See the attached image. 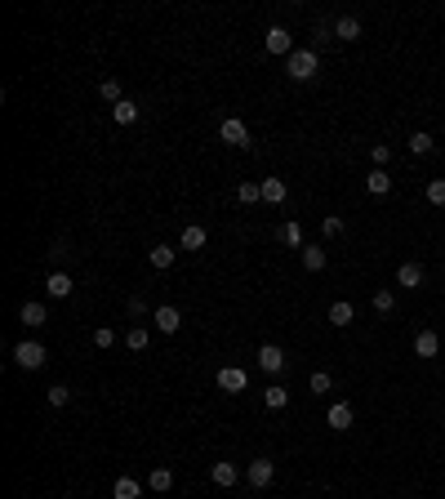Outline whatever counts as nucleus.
I'll return each instance as SVG.
<instances>
[{
    "mask_svg": "<svg viewBox=\"0 0 445 499\" xmlns=\"http://www.w3.org/2000/svg\"><path fill=\"white\" fill-rule=\"evenodd\" d=\"M259 370L281 374V370H285V352H281L276 343H263V348H259Z\"/></svg>",
    "mask_w": 445,
    "mask_h": 499,
    "instance_id": "obj_8",
    "label": "nucleus"
},
{
    "mask_svg": "<svg viewBox=\"0 0 445 499\" xmlns=\"http://www.w3.org/2000/svg\"><path fill=\"white\" fill-rule=\"evenodd\" d=\"M334 36L338 41H361V18H352V14L334 18Z\"/></svg>",
    "mask_w": 445,
    "mask_h": 499,
    "instance_id": "obj_15",
    "label": "nucleus"
},
{
    "mask_svg": "<svg viewBox=\"0 0 445 499\" xmlns=\"http://www.w3.org/2000/svg\"><path fill=\"white\" fill-rule=\"evenodd\" d=\"M147 343H151V335L143 330V326H129V335H125V348H129V352H143Z\"/></svg>",
    "mask_w": 445,
    "mask_h": 499,
    "instance_id": "obj_24",
    "label": "nucleus"
},
{
    "mask_svg": "<svg viewBox=\"0 0 445 499\" xmlns=\"http://www.w3.org/2000/svg\"><path fill=\"white\" fill-rule=\"evenodd\" d=\"M365 187H370V192H374V196H387V192H392V178H387V174H383V169H374V174H370V178H365Z\"/></svg>",
    "mask_w": 445,
    "mask_h": 499,
    "instance_id": "obj_26",
    "label": "nucleus"
},
{
    "mask_svg": "<svg viewBox=\"0 0 445 499\" xmlns=\"http://www.w3.org/2000/svg\"><path fill=\"white\" fill-rule=\"evenodd\" d=\"M111 499H143V486H138L134 477H116V486H111Z\"/></svg>",
    "mask_w": 445,
    "mask_h": 499,
    "instance_id": "obj_19",
    "label": "nucleus"
},
{
    "mask_svg": "<svg viewBox=\"0 0 445 499\" xmlns=\"http://www.w3.org/2000/svg\"><path fill=\"white\" fill-rule=\"evenodd\" d=\"M370 156H374V165L383 169L387 161H392V147H387V143H374V147H370Z\"/></svg>",
    "mask_w": 445,
    "mask_h": 499,
    "instance_id": "obj_37",
    "label": "nucleus"
},
{
    "mask_svg": "<svg viewBox=\"0 0 445 499\" xmlns=\"http://www.w3.org/2000/svg\"><path fill=\"white\" fill-rule=\"evenodd\" d=\"M151 321H156L160 335H174L178 326H183V312H178L174 304H165V308H156V312H151Z\"/></svg>",
    "mask_w": 445,
    "mask_h": 499,
    "instance_id": "obj_7",
    "label": "nucleus"
},
{
    "mask_svg": "<svg viewBox=\"0 0 445 499\" xmlns=\"http://www.w3.org/2000/svg\"><path fill=\"white\" fill-rule=\"evenodd\" d=\"M245 477H250V486L254 491H268L272 486V477H276V464H272V459H250V468H245Z\"/></svg>",
    "mask_w": 445,
    "mask_h": 499,
    "instance_id": "obj_4",
    "label": "nucleus"
},
{
    "mask_svg": "<svg viewBox=\"0 0 445 499\" xmlns=\"http://www.w3.org/2000/svg\"><path fill=\"white\" fill-rule=\"evenodd\" d=\"M352 321H356V308L347 304V299H338V304H329V326H338V330H347Z\"/></svg>",
    "mask_w": 445,
    "mask_h": 499,
    "instance_id": "obj_13",
    "label": "nucleus"
},
{
    "mask_svg": "<svg viewBox=\"0 0 445 499\" xmlns=\"http://www.w3.org/2000/svg\"><path fill=\"white\" fill-rule=\"evenodd\" d=\"M414 352H419V357H437L441 352V335L437 330H419V335H414Z\"/></svg>",
    "mask_w": 445,
    "mask_h": 499,
    "instance_id": "obj_14",
    "label": "nucleus"
},
{
    "mask_svg": "<svg viewBox=\"0 0 445 499\" xmlns=\"http://www.w3.org/2000/svg\"><path fill=\"white\" fill-rule=\"evenodd\" d=\"M343 228H347V223L338 219V214H329V219L321 223V232H325V237H343Z\"/></svg>",
    "mask_w": 445,
    "mask_h": 499,
    "instance_id": "obj_34",
    "label": "nucleus"
},
{
    "mask_svg": "<svg viewBox=\"0 0 445 499\" xmlns=\"http://www.w3.org/2000/svg\"><path fill=\"white\" fill-rule=\"evenodd\" d=\"M151 312H156V308H147V299H143V295L129 299V317H151Z\"/></svg>",
    "mask_w": 445,
    "mask_h": 499,
    "instance_id": "obj_36",
    "label": "nucleus"
},
{
    "mask_svg": "<svg viewBox=\"0 0 445 499\" xmlns=\"http://www.w3.org/2000/svg\"><path fill=\"white\" fill-rule=\"evenodd\" d=\"M316 67H321L316 50H294V54L285 59V72H290L294 81H312V76H316Z\"/></svg>",
    "mask_w": 445,
    "mask_h": 499,
    "instance_id": "obj_1",
    "label": "nucleus"
},
{
    "mask_svg": "<svg viewBox=\"0 0 445 499\" xmlns=\"http://www.w3.org/2000/svg\"><path fill=\"white\" fill-rule=\"evenodd\" d=\"M245 383H250L245 365H223V370H219V388L223 392H245Z\"/></svg>",
    "mask_w": 445,
    "mask_h": 499,
    "instance_id": "obj_6",
    "label": "nucleus"
},
{
    "mask_svg": "<svg viewBox=\"0 0 445 499\" xmlns=\"http://www.w3.org/2000/svg\"><path fill=\"white\" fill-rule=\"evenodd\" d=\"M281 241L294 246V250H303V228H299V223H285V228H281Z\"/></svg>",
    "mask_w": 445,
    "mask_h": 499,
    "instance_id": "obj_31",
    "label": "nucleus"
},
{
    "mask_svg": "<svg viewBox=\"0 0 445 499\" xmlns=\"http://www.w3.org/2000/svg\"><path fill=\"white\" fill-rule=\"evenodd\" d=\"M423 277H428L423 263H401V268H396V286H405V290H419Z\"/></svg>",
    "mask_w": 445,
    "mask_h": 499,
    "instance_id": "obj_10",
    "label": "nucleus"
},
{
    "mask_svg": "<svg viewBox=\"0 0 445 499\" xmlns=\"http://www.w3.org/2000/svg\"><path fill=\"white\" fill-rule=\"evenodd\" d=\"M432 147H437V143H432V134H423V129H419V134H410V152L414 156H428Z\"/></svg>",
    "mask_w": 445,
    "mask_h": 499,
    "instance_id": "obj_29",
    "label": "nucleus"
},
{
    "mask_svg": "<svg viewBox=\"0 0 445 499\" xmlns=\"http://www.w3.org/2000/svg\"><path fill=\"white\" fill-rule=\"evenodd\" d=\"M236 201H241V205L263 201V183H241V187H236Z\"/></svg>",
    "mask_w": 445,
    "mask_h": 499,
    "instance_id": "obj_27",
    "label": "nucleus"
},
{
    "mask_svg": "<svg viewBox=\"0 0 445 499\" xmlns=\"http://www.w3.org/2000/svg\"><path fill=\"white\" fill-rule=\"evenodd\" d=\"M329 388H334V379H329L325 370H316V374H312V392H329Z\"/></svg>",
    "mask_w": 445,
    "mask_h": 499,
    "instance_id": "obj_38",
    "label": "nucleus"
},
{
    "mask_svg": "<svg viewBox=\"0 0 445 499\" xmlns=\"http://www.w3.org/2000/svg\"><path fill=\"white\" fill-rule=\"evenodd\" d=\"M178 246H183V250H205V228H196V223H192V228H183V241H178Z\"/></svg>",
    "mask_w": 445,
    "mask_h": 499,
    "instance_id": "obj_25",
    "label": "nucleus"
},
{
    "mask_svg": "<svg viewBox=\"0 0 445 499\" xmlns=\"http://www.w3.org/2000/svg\"><path fill=\"white\" fill-rule=\"evenodd\" d=\"M116 343V330H111V326H98V330H94V348H111Z\"/></svg>",
    "mask_w": 445,
    "mask_h": 499,
    "instance_id": "obj_33",
    "label": "nucleus"
},
{
    "mask_svg": "<svg viewBox=\"0 0 445 499\" xmlns=\"http://www.w3.org/2000/svg\"><path fill=\"white\" fill-rule=\"evenodd\" d=\"M45 361H50V352H45V343H36V339H23V343L14 348V365H23V370H41Z\"/></svg>",
    "mask_w": 445,
    "mask_h": 499,
    "instance_id": "obj_2",
    "label": "nucleus"
},
{
    "mask_svg": "<svg viewBox=\"0 0 445 499\" xmlns=\"http://www.w3.org/2000/svg\"><path fill=\"white\" fill-rule=\"evenodd\" d=\"M210 477H214V486H236V482H241V468H236V464H227V459H219Z\"/></svg>",
    "mask_w": 445,
    "mask_h": 499,
    "instance_id": "obj_17",
    "label": "nucleus"
},
{
    "mask_svg": "<svg viewBox=\"0 0 445 499\" xmlns=\"http://www.w3.org/2000/svg\"><path fill=\"white\" fill-rule=\"evenodd\" d=\"M98 98L102 103H111V107H116V103H125V94H120V81H98Z\"/></svg>",
    "mask_w": 445,
    "mask_h": 499,
    "instance_id": "obj_23",
    "label": "nucleus"
},
{
    "mask_svg": "<svg viewBox=\"0 0 445 499\" xmlns=\"http://www.w3.org/2000/svg\"><path fill=\"white\" fill-rule=\"evenodd\" d=\"M72 277H67V272H50V277H45V295H50V299H67L72 295Z\"/></svg>",
    "mask_w": 445,
    "mask_h": 499,
    "instance_id": "obj_12",
    "label": "nucleus"
},
{
    "mask_svg": "<svg viewBox=\"0 0 445 499\" xmlns=\"http://www.w3.org/2000/svg\"><path fill=\"white\" fill-rule=\"evenodd\" d=\"M111 120H116V125H134V120H138V107H134V98L116 103V107H111Z\"/></svg>",
    "mask_w": 445,
    "mask_h": 499,
    "instance_id": "obj_21",
    "label": "nucleus"
},
{
    "mask_svg": "<svg viewBox=\"0 0 445 499\" xmlns=\"http://www.w3.org/2000/svg\"><path fill=\"white\" fill-rule=\"evenodd\" d=\"M263 406H268V410H285L290 406V392L281 388V383H272V388H263Z\"/></svg>",
    "mask_w": 445,
    "mask_h": 499,
    "instance_id": "obj_20",
    "label": "nucleus"
},
{
    "mask_svg": "<svg viewBox=\"0 0 445 499\" xmlns=\"http://www.w3.org/2000/svg\"><path fill=\"white\" fill-rule=\"evenodd\" d=\"M325 263H329V254L321 246H303V268L307 272H325Z\"/></svg>",
    "mask_w": 445,
    "mask_h": 499,
    "instance_id": "obj_18",
    "label": "nucleus"
},
{
    "mask_svg": "<svg viewBox=\"0 0 445 499\" xmlns=\"http://www.w3.org/2000/svg\"><path fill=\"white\" fill-rule=\"evenodd\" d=\"M352 406H347V401H334V406H329V415H325V423H329V428H334V432H347V428H352Z\"/></svg>",
    "mask_w": 445,
    "mask_h": 499,
    "instance_id": "obj_9",
    "label": "nucleus"
},
{
    "mask_svg": "<svg viewBox=\"0 0 445 499\" xmlns=\"http://www.w3.org/2000/svg\"><path fill=\"white\" fill-rule=\"evenodd\" d=\"M285 196H290L285 178H263V201L268 205H285Z\"/></svg>",
    "mask_w": 445,
    "mask_h": 499,
    "instance_id": "obj_16",
    "label": "nucleus"
},
{
    "mask_svg": "<svg viewBox=\"0 0 445 499\" xmlns=\"http://www.w3.org/2000/svg\"><path fill=\"white\" fill-rule=\"evenodd\" d=\"M428 201L432 205H445V178H432V183H428Z\"/></svg>",
    "mask_w": 445,
    "mask_h": 499,
    "instance_id": "obj_35",
    "label": "nucleus"
},
{
    "mask_svg": "<svg viewBox=\"0 0 445 499\" xmlns=\"http://www.w3.org/2000/svg\"><path fill=\"white\" fill-rule=\"evenodd\" d=\"M392 308H396V295H392V290H374V312H392Z\"/></svg>",
    "mask_w": 445,
    "mask_h": 499,
    "instance_id": "obj_30",
    "label": "nucleus"
},
{
    "mask_svg": "<svg viewBox=\"0 0 445 499\" xmlns=\"http://www.w3.org/2000/svg\"><path fill=\"white\" fill-rule=\"evenodd\" d=\"M45 401H50V406H58V410H63V406H67V401H72V392L63 388V383H54V388L45 392Z\"/></svg>",
    "mask_w": 445,
    "mask_h": 499,
    "instance_id": "obj_32",
    "label": "nucleus"
},
{
    "mask_svg": "<svg viewBox=\"0 0 445 499\" xmlns=\"http://www.w3.org/2000/svg\"><path fill=\"white\" fill-rule=\"evenodd\" d=\"M18 321H23L27 330H41V326H45V304H36V299H27V304L18 308Z\"/></svg>",
    "mask_w": 445,
    "mask_h": 499,
    "instance_id": "obj_11",
    "label": "nucleus"
},
{
    "mask_svg": "<svg viewBox=\"0 0 445 499\" xmlns=\"http://www.w3.org/2000/svg\"><path fill=\"white\" fill-rule=\"evenodd\" d=\"M151 268H174V259H178V250L174 246H151Z\"/></svg>",
    "mask_w": 445,
    "mask_h": 499,
    "instance_id": "obj_22",
    "label": "nucleus"
},
{
    "mask_svg": "<svg viewBox=\"0 0 445 499\" xmlns=\"http://www.w3.org/2000/svg\"><path fill=\"white\" fill-rule=\"evenodd\" d=\"M147 486H151V491H169V486H174V473H169V468H151Z\"/></svg>",
    "mask_w": 445,
    "mask_h": 499,
    "instance_id": "obj_28",
    "label": "nucleus"
},
{
    "mask_svg": "<svg viewBox=\"0 0 445 499\" xmlns=\"http://www.w3.org/2000/svg\"><path fill=\"white\" fill-rule=\"evenodd\" d=\"M219 138H223L227 147H241V152L250 147V129H245V120H241V116H227L223 125H219Z\"/></svg>",
    "mask_w": 445,
    "mask_h": 499,
    "instance_id": "obj_3",
    "label": "nucleus"
},
{
    "mask_svg": "<svg viewBox=\"0 0 445 499\" xmlns=\"http://www.w3.org/2000/svg\"><path fill=\"white\" fill-rule=\"evenodd\" d=\"M263 50L272 54V59H290V54H294V41H290V32L285 27H268V36H263Z\"/></svg>",
    "mask_w": 445,
    "mask_h": 499,
    "instance_id": "obj_5",
    "label": "nucleus"
}]
</instances>
